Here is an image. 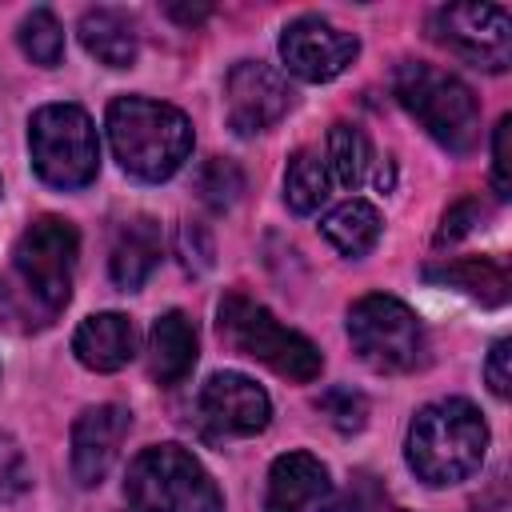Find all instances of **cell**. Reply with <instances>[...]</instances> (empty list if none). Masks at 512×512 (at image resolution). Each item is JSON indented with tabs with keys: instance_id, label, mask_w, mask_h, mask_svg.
Instances as JSON below:
<instances>
[{
	"instance_id": "6da1fadb",
	"label": "cell",
	"mask_w": 512,
	"mask_h": 512,
	"mask_svg": "<svg viewBox=\"0 0 512 512\" xmlns=\"http://www.w3.org/2000/svg\"><path fill=\"white\" fill-rule=\"evenodd\" d=\"M76 252L80 236L64 216H36L20 232L8 272H0V320L12 328H48L72 296Z\"/></svg>"
},
{
	"instance_id": "7a4b0ae2",
	"label": "cell",
	"mask_w": 512,
	"mask_h": 512,
	"mask_svg": "<svg viewBox=\"0 0 512 512\" xmlns=\"http://www.w3.org/2000/svg\"><path fill=\"white\" fill-rule=\"evenodd\" d=\"M484 452H488V424L480 408L460 396L420 408L408 424V440H404L408 468L432 488L468 480L484 464Z\"/></svg>"
},
{
	"instance_id": "3957f363",
	"label": "cell",
	"mask_w": 512,
	"mask_h": 512,
	"mask_svg": "<svg viewBox=\"0 0 512 512\" xmlns=\"http://www.w3.org/2000/svg\"><path fill=\"white\" fill-rule=\"evenodd\" d=\"M108 144L124 172L136 180H168L192 152V124L180 108L120 96L108 104Z\"/></svg>"
},
{
	"instance_id": "277c9868",
	"label": "cell",
	"mask_w": 512,
	"mask_h": 512,
	"mask_svg": "<svg viewBox=\"0 0 512 512\" xmlns=\"http://www.w3.org/2000/svg\"><path fill=\"white\" fill-rule=\"evenodd\" d=\"M396 100L408 108V116L420 120V128L448 152L464 156L480 140V104L464 80H456L444 68L404 60L392 76Z\"/></svg>"
},
{
	"instance_id": "5b68a950",
	"label": "cell",
	"mask_w": 512,
	"mask_h": 512,
	"mask_svg": "<svg viewBox=\"0 0 512 512\" xmlns=\"http://www.w3.org/2000/svg\"><path fill=\"white\" fill-rule=\"evenodd\" d=\"M216 332H220V340L228 348H236L240 356L260 360V364H268L284 380L308 384L324 368V356H320V348L308 336L284 328L264 304H256V300H248L240 292H228L220 300V308H216Z\"/></svg>"
},
{
	"instance_id": "8992f818",
	"label": "cell",
	"mask_w": 512,
	"mask_h": 512,
	"mask_svg": "<svg viewBox=\"0 0 512 512\" xmlns=\"http://www.w3.org/2000/svg\"><path fill=\"white\" fill-rule=\"evenodd\" d=\"M124 496L136 512H224L216 480L180 444L144 448L128 464Z\"/></svg>"
},
{
	"instance_id": "52a82bcc",
	"label": "cell",
	"mask_w": 512,
	"mask_h": 512,
	"mask_svg": "<svg viewBox=\"0 0 512 512\" xmlns=\"http://www.w3.org/2000/svg\"><path fill=\"white\" fill-rule=\"evenodd\" d=\"M32 168L52 188H84L100 172V140L80 104H44L28 120Z\"/></svg>"
},
{
	"instance_id": "ba28073f",
	"label": "cell",
	"mask_w": 512,
	"mask_h": 512,
	"mask_svg": "<svg viewBox=\"0 0 512 512\" xmlns=\"http://www.w3.org/2000/svg\"><path fill=\"white\" fill-rule=\"evenodd\" d=\"M348 340L376 372H412L424 360V328L416 312L384 292L360 296L348 308Z\"/></svg>"
},
{
	"instance_id": "9c48e42d",
	"label": "cell",
	"mask_w": 512,
	"mask_h": 512,
	"mask_svg": "<svg viewBox=\"0 0 512 512\" xmlns=\"http://www.w3.org/2000/svg\"><path fill=\"white\" fill-rule=\"evenodd\" d=\"M428 32L484 72H504L512 60V16L504 4H444L432 12Z\"/></svg>"
},
{
	"instance_id": "30bf717a",
	"label": "cell",
	"mask_w": 512,
	"mask_h": 512,
	"mask_svg": "<svg viewBox=\"0 0 512 512\" xmlns=\"http://www.w3.org/2000/svg\"><path fill=\"white\" fill-rule=\"evenodd\" d=\"M196 416L208 436H256L268 428L272 404L256 380L240 372H216L196 396Z\"/></svg>"
},
{
	"instance_id": "8fae6325",
	"label": "cell",
	"mask_w": 512,
	"mask_h": 512,
	"mask_svg": "<svg viewBox=\"0 0 512 512\" xmlns=\"http://www.w3.org/2000/svg\"><path fill=\"white\" fill-rule=\"evenodd\" d=\"M360 52V40L320 16H300L280 32V56L292 76L300 80H332L340 76Z\"/></svg>"
},
{
	"instance_id": "7c38bea8",
	"label": "cell",
	"mask_w": 512,
	"mask_h": 512,
	"mask_svg": "<svg viewBox=\"0 0 512 512\" xmlns=\"http://www.w3.org/2000/svg\"><path fill=\"white\" fill-rule=\"evenodd\" d=\"M224 108H228V124L240 136H252L272 128L292 108V88L272 64L240 60L224 80Z\"/></svg>"
},
{
	"instance_id": "4fadbf2b",
	"label": "cell",
	"mask_w": 512,
	"mask_h": 512,
	"mask_svg": "<svg viewBox=\"0 0 512 512\" xmlns=\"http://www.w3.org/2000/svg\"><path fill=\"white\" fill-rule=\"evenodd\" d=\"M132 428V412L124 404H92L72 424V476L92 488L108 476L120 456V444Z\"/></svg>"
},
{
	"instance_id": "5bb4252c",
	"label": "cell",
	"mask_w": 512,
	"mask_h": 512,
	"mask_svg": "<svg viewBox=\"0 0 512 512\" xmlns=\"http://www.w3.org/2000/svg\"><path fill=\"white\" fill-rule=\"evenodd\" d=\"M336 484L312 452H284L268 468L264 512H332Z\"/></svg>"
},
{
	"instance_id": "9a60e30c",
	"label": "cell",
	"mask_w": 512,
	"mask_h": 512,
	"mask_svg": "<svg viewBox=\"0 0 512 512\" xmlns=\"http://www.w3.org/2000/svg\"><path fill=\"white\" fill-rule=\"evenodd\" d=\"M160 252H164V236H160V224L152 216L120 220L116 236H112V252H108V272H112L116 288L136 292L156 272Z\"/></svg>"
},
{
	"instance_id": "2e32d148",
	"label": "cell",
	"mask_w": 512,
	"mask_h": 512,
	"mask_svg": "<svg viewBox=\"0 0 512 512\" xmlns=\"http://www.w3.org/2000/svg\"><path fill=\"white\" fill-rule=\"evenodd\" d=\"M72 352L92 372H116L136 356V328L120 312H96L76 328Z\"/></svg>"
},
{
	"instance_id": "e0dca14e",
	"label": "cell",
	"mask_w": 512,
	"mask_h": 512,
	"mask_svg": "<svg viewBox=\"0 0 512 512\" xmlns=\"http://www.w3.org/2000/svg\"><path fill=\"white\" fill-rule=\"evenodd\" d=\"M196 364V328L184 312H164L156 316L148 332V372L160 388L180 384Z\"/></svg>"
},
{
	"instance_id": "ac0fdd59",
	"label": "cell",
	"mask_w": 512,
	"mask_h": 512,
	"mask_svg": "<svg viewBox=\"0 0 512 512\" xmlns=\"http://www.w3.org/2000/svg\"><path fill=\"white\" fill-rule=\"evenodd\" d=\"M80 44L108 68H132L140 56V28L124 8H88L80 16Z\"/></svg>"
},
{
	"instance_id": "d6986e66",
	"label": "cell",
	"mask_w": 512,
	"mask_h": 512,
	"mask_svg": "<svg viewBox=\"0 0 512 512\" xmlns=\"http://www.w3.org/2000/svg\"><path fill=\"white\" fill-rule=\"evenodd\" d=\"M424 280L444 284V288H456V292H468L472 300H480L488 308H496V304L508 300V272L492 256H464V260L432 264V268H424Z\"/></svg>"
},
{
	"instance_id": "ffe728a7",
	"label": "cell",
	"mask_w": 512,
	"mask_h": 512,
	"mask_svg": "<svg viewBox=\"0 0 512 512\" xmlns=\"http://www.w3.org/2000/svg\"><path fill=\"white\" fill-rule=\"evenodd\" d=\"M324 240L344 256H368L380 240V212L368 200H344L320 220Z\"/></svg>"
},
{
	"instance_id": "44dd1931",
	"label": "cell",
	"mask_w": 512,
	"mask_h": 512,
	"mask_svg": "<svg viewBox=\"0 0 512 512\" xmlns=\"http://www.w3.org/2000/svg\"><path fill=\"white\" fill-rule=\"evenodd\" d=\"M328 180H332V172H328V164H324V156L316 148L292 152V160L284 168V200H288V208L300 212V216L316 212L328 200Z\"/></svg>"
},
{
	"instance_id": "7402d4cb",
	"label": "cell",
	"mask_w": 512,
	"mask_h": 512,
	"mask_svg": "<svg viewBox=\"0 0 512 512\" xmlns=\"http://www.w3.org/2000/svg\"><path fill=\"white\" fill-rule=\"evenodd\" d=\"M328 172L344 184V188H360L372 164V144L356 124H332L328 132V156H324Z\"/></svg>"
},
{
	"instance_id": "603a6c76",
	"label": "cell",
	"mask_w": 512,
	"mask_h": 512,
	"mask_svg": "<svg viewBox=\"0 0 512 512\" xmlns=\"http://www.w3.org/2000/svg\"><path fill=\"white\" fill-rule=\"evenodd\" d=\"M24 56L40 68H56L60 56H64V28L60 20L48 12V8H32L24 20H20V32H16Z\"/></svg>"
},
{
	"instance_id": "cb8c5ba5",
	"label": "cell",
	"mask_w": 512,
	"mask_h": 512,
	"mask_svg": "<svg viewBox=\"0 0 512 512\" xmlns=\"http://www.w3.org/2000/svg\"><path fill=\"white\" fill-rule=\"evenodd\" d=\"M244 192V172L236 168V160L212 156L196 168V196L212 208V212H228Z\"/></svg>"
},
{
	"instance_id": "d4e9b609",
	"label": "cell",
	"mask_w": 512,
	"mask_h": 512,
	"mask_svg": "<svg viewBox=\"0 0 512 512\" xmlns=\"http://www.w3.org/2000/svg\"><path fill=\"white\" fill-rule=\"evenodd\" d=\"M316 408H320V412L328 416V424L340 428V432H360L364 420H368V400H364L356 388H348V384L328 388V392L316 400Z\"/></svg>"
},
{
	"instance_id": "484cf974",
	"label": "cell",
	"mask_w": 512,
	"mask_h": 512,
	"mask_svg": "<svg viewBox=\"0 0 512 512\" xmlns=\"http://www.w3.org/2000/svg\"><path fill=\"white\" fill-rule=\"evenodd\" d=\"M28 488V460H24V448L0 432V500H12Z\"/></svg>"
},
{
	"instance_id": "4316f807",
	"label": "cell",
	"mask_w": 512,
	"mask_h": 512,
	"mask_svg": "<svg viewBox=\"0 0 512 512\" xmlns=\"http://www.w3.org/2000/svg\"><path fill=\"white\" fill-rule=\"evenodd\" d=\"M508 140H512V116H500L496 136H492V188L500 200L512 196V156H508Z\"/></svg>"
},
{
	"instance_id": "83f0119b",
	"label": "cell",
	"mask_w": 512,
	"mask_h": 512,
	"mask_svg": "<svg viewBox=\"0 0 512 512\" xmlns=\"http://www.w3.org/2000/svg\"><path fill=\"white\" fill-rule=\"evenodd\" d=\"M180 256H184V264L192 268V272H204L208 264H212V240H208V232H204V224H184L180 228Z\"/></svg>"
},
{
	"instance_id": "f1b7e54d",
	"label": "cell",
	"mask_w": 512,
	"mask_h": 512,
	"mask_svg": "<svg viewBox=\"0 0 512 512\" xmlns=\"http://www.w3.org/2000/svg\"><path fill=\"white\" fill-rule=\"evenodd\" d=\"M484 376H488V388L496 396H508L512 392V340H496L492 344L488 364H484Z\"/></svg>"
},
{
	"instance_id": "f546056e",
	"label": "cell",
	"mask_w": 512,
	"mask_h": 512,
	"mask_svg": "<svg viewBox=\"0 0 512 512\" xmlns=\"http://www.w3.org/2000/svg\"><path fill=\"white\" fill-rule=\"evenodd\" d=\"M476 220H480V204H476V200H460L456 208L444 212V224H440V232H436V244H452V240H460Z\"/></svg>"
},
{
	"instance_id": "4dcf8cb0",
	"label": "cell",
	"mask_w": 512,
	"mask_h": 512,
	"mask_svg": "<svg viewBox=\"0 0 512 512\" xmlns=\"http://www.w3.org/2000/svg\"><path fill=\"white\" fill-rule=\"evenodd\" d=\"M164 12H168L172 20H180V24H200V20H208L212 8H208V4H168Z\"/></svg>"
}]
</instances>
